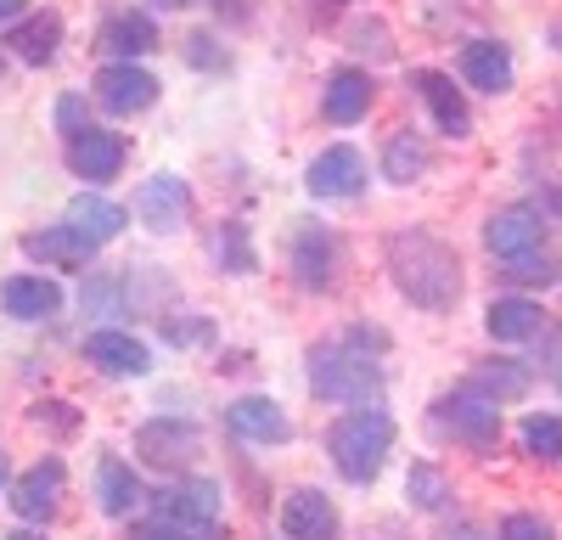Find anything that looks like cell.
I'll list each match as a JSON object with an SVG mask.
<instances>
[{
  "label": "cell",
  "mask_w": 562,
  "mask_h": 540,
  "mask_svg": "<svg viewBox=\"0 0 562 540\" xmlns=\"http://www.w3.org/2000/svg\"><path fill=\"white\" fill-rule=\"evenodd\" d=\"M140 479H135V468H124L119 457H102L97 462V502H102V513L108 518H130L135 507H140Z\"/></svg>",
  "instance_id": "25"
},
{
  "label": "cell",
  "mask_w": 562,
  "mask_h": 540,
  "mask_svg": "<svg viewBox=\"0 0 562 540\" xmlns=\"http://www.w3.org/2000/svg\"><path fill=\"white\" fill-rule=\"evenodd\" d=\"M68 169L79 175V180H90V187H102V180H113L119 169H124V158H130V147H124V135H113V130H79V135H68Z\"/></svg>",
  "instance_id": "10"
},
{
  "label": "cell",
  "mask_w": 562,
  "mask_h": 540,
  "mask_svg": "<svg viewBox=\"0 0 562 540\" xmlns=\"http://www.w3.org/2000/svg\"><path fill=\"white\" fill-rule=\"evenodd\" d=\"M529 383H535V372L518 367V360H495V367L467 372V389H479V394H490V400H501V405H506V400H524Z\"/></svg>",
  "instance_id": "28"
},
{
  "label": "cell",
  "mask_w": 562,
  "mask_h": 540,
  "mask_svg": "<svg viewBox=\"0 0 562 540\" xmlns=\"http://www.w3.org/2000/svg\"><path fill=\"white\" fill-rule=\"evenodd\" d=\"M0 310H7L12 322H45V315L63 310V288L45 282V277H7V288H0Z\"/></svg>",
  "instance_id": "23"
},
{
  "label": "cell",
  "mask_w": 562,
  "mask_h": 540,
  "mask_svg": "<svg viewBox=\"0 0 562 540\" xmlns=\"http://www.w3.org/2000/svg\"><path fill=\"white\" fill-rule=\"evenodd\" d=\"M434 428L439 434H450V439H461L467 450H495L501 445V400H490V394H479V389H456V394H445V400H434Z\"/></svg>",
  "instance_id": "4"
},
{
  "label": "cell",
  "mask_w": 562,
  "mask_h": 540,
  "mask_svg": "<svg viewBox=\"0 0 562 540\" xmlns=\"http://www.w3.org/2000/svg\"><path fill=\"white\" fill-rule=\"evenodd\" d=\"M484 248H490L495 259H518V254L546 248V214H540L535 203H512V209L490 214V225H484Z\"/></svg>",
  "instance_id": "9"
},
{
  "label": "cell",
  "mask_w": 562,
  "mask_h": 540,
  "mask_svg": "<svg viewBox=\"0 0 562 540\" xmlns=\"http://www.w3.org/2000/svg\"><path fill=\"white\" fill-rule=\"evenodd\" d=\"M450 540H484V535H473V529H461V535H450Z\"/></svg>",
  "instance_id": "42"
},
{
  "label": "cell",
  "mask_w": 562,
  "mask_h": 540,
  "mask_svg": "<svg viewBox=\"0 0 562 540\" xmlns=\"http://www.w3.org/2000/svg\"><path fill=\"white\" fill-rule=\"evenodd\" d=\"M198 445H203L198 423H180V417H158V423L135 428V457L147 468H164V473H180L198 457Z\"/></svg>",
  "instance_id": "6"
},
{
  "label": "cell",
  "mask_w": 562,
  "mask_h": 540,
  "mask_svg": "<svg viewBox=\"0 0 562 540\" xmlns=\"http://www.w3.org/2000/svg\"><path fill=\"white\" fill-rule=\"evenodd\" d=\"M411 85H416V97L428 102L434 124L450 135V142H461V135H473V113H467V97L450 85V74H439V68H416V74H411Z\"/></svg>",
  "instance_id": "16"
},
{
  "label": "cell",
  "mask_w": 562,
  "mask_h": 540,
  "mask_svg": "<svg viewBox=\"0 0 562 540\" xmlns=\"http://www.w3.org/2000/svg\"><path fill=\"white\" fill-rule=\"evenodd\" d=\"M557 45H562V29H557Z\"/></svg>",
  "instance_id": "45"
},
{
  "label": "cell",
  "mask_w": 562,
  "mask_h": 540,
  "mask_svg": "<svg viewBox=\"0 0 562 540\" xmlns=\"http://www.w3.org/2000/svg\"><path fill=\"white\" fill-rule=\"evenodd\" d=\"M7 540H45V535H29V529H18V535H7Z\"/></svg>",
  "instance_id": "41"
},
{
  "label": "cell",
  "mask_w": 562,
  "mask_h": 540,
  "mask_svg": "<svg viewBox=\"0 0 562 540\" xmlns=\"http://www.w3.org/2000/svg\"><path fill=\"white\" fill-rule=\"evenodd\" d=\"M214 259H220V270H231V277H254V270H259V254H254V237H248L243 220H225L220 225Z\"/></svg>",
  "instance_id": "29"
},
{
  "label": "cell",
  "mask_w": 562,
  "mask_h": 540,
  "mask_svg": "<svg viewBox=\"0 0 562 540\" xmlns=\"http://www.w3.org/2000/svg\"><path fill=\"white\" fill-rule=\"evenodd\" d=\"M371 102H378V85H371V74L338 68L333 79H326L321 113H326V124H360V119L371 113Z\"/></svg>",
  "instance_id": "18"
},
{
  "label": "cell",
  "mask_w": 562,
  "mask_h": 540,
  "mask_svg": "<svg viewBox=\"0 0 562 540\" xmlns=\"http://www.w3.org/2000/svg\"><path fill=\"white\" fill-rule=\"evenodd\" d=\"M68 225H79V232L90 237V243H97V248H108L119 232H124V209L119 203H108V198H97V192H79L74 203H68V214H63Z\"/></svg>",
  "instance_id": "26"
},
{
  "label": "cell",
  "mask_w": 562,
  "mask_h": 540,
  "mask_svg": "<svg viewBox=\"0 0 562 540\" xmlns=\"http://www.w3.org/2000/svg\"><path fill=\"white\" fill-rule=\"evenodd\" d=\"M371 333V327H366ZM366 333H349V338H333V344H321L310 349V389L321 400H333V405H378L383 394V344H366Z\"/></svg>",
  "instance_id": "2"
},
{
  "label": "cell",
  "mask_w": 562,
  "mask_h": 540,
  "mask_svg": "<svg viewBox=\"0 0 562 540\" xmlns=\"http://www.w3.org/2000/svg\"><path fill=\"white\" fill-rule=\"evenodd\" d=\"M389 450H394V417L383 412V405H349V412L326 428V457H333V468L349 484L378 479Z\"/></svg>",
  "instance_id": "3"
},
{
  "label": "cell",
  "mask_w": 562,
  "mask_h": 540,
  "mask_svg": "<svg viewBox=\"0 0 562 540\" xmlns=\"http://www.w3.org/2000/svg\"><path fill=\"white\" fill-rule=\"evenodd\" d=\"M557 394H562V367H557Z\"/></svg>",
  "instance_id": "43"
},
{
  "label": "cell",
  "mask_w": 562,
  "mask_h": 540,
  "mask_svg": "<svg viewBox=\"0 0 562 540\" xmlns=\"http://www.w3.org/2000/svg\"><path fill=\"white\" fill-rule=\"evenodd\" d=\"M288 270L304 293H333L338 288V237L321 220H293L288 237Z\"/></svg>",
  "instance_id": "5"
},
{
  "label": "cell",
  "mask_w": 562,
  "mask_h": 540,
  "mask_svg": "<svg viewBox=\"0 0 562 540\" xmlns=\"http://www.w3.org/2000/svg\"><path fill=\"white\" fill-rule=\"evenodd\" d=\"M0 74H7V63H0Z\"/></svg>",
  "instance_id": "46"
},
{
  "label": "cell",
  "mask_w": 562,
  "mask_h": 540,
  "mask_svg": "<svg viewBox=\"0 0 562 540\" xmlns=\"http://www.w3.org/2000/svg\"><path fill=\"white\" fill-rule=\"evenodd\" d=\"M124 299H130V277H90L85 293H79L85 315H119Z\"/></svg>",
  "instance_id": "32"
},
{
  "label": "cell",
  "mask_w": 562,
  "mask_h": 540,
  "mask_svg": "<svg viewBox=\"0 0 562 540\" xmlns=\"http://www.w3.org/2000/svg\"><path fill=\"white\" fill-rule=\"evenodd\" d=\"M57 124H63V135H79V130H90V119H85V102H79V97H63V102H57Z\"/></svg>",
  "instance_id": "36"
},
{
  "label": "cell",
  "mask_w": 562,
  "mask_h": 540,
  "mask_svg": "<svg viewBox=\"0 0 562 540\" xmlns=\"http://www.w3.org/2000/svg\"><path fill=\"white\" fill-rule=\"evenodd\" d=\"M169 7H186V0H169Z\"/></svg>",
  "instance_id": "44"
},
{
  "label": "cell",
  "mask_w": 562,
  "mask_h": 540,
  "mask_svg": "<svg viewBox=\"0 0 562 540\" xmlns=\"http://www.w3.org/2000/svg\"><path fill=\"white\" fill-rule=\"evenodd\" d=\"M461 74L473 90H484V97H501V90H512V52L501 40H467L461 45Z\"/></svg>",
  "instance_id": "19"
},
{
  "label": "cell",
  "mask_w": 562,
  "mask_h": 540,
  "mask_svg": "<svg viewBox=\"0 0 562 540\" xmlns=\"http://www.w3.org/2000/svg\"><path fill=\"white\" fill-rule=\"evenodd\" d=\"M97 45H102V52H108L113 63H135V57L158 52V23H153L147 12H119V18H108V23H102Z\"/></svg>",
  "instance_id": "22"
},
{
  "label": "cell",
  "mask_w": 562,
  "mask_h": 540,
  "mask_svg": "<svg viewBox=\"0 0 562 540\" xmlns=\"http://www.w3.org/2000/svg\"><path fill=\"white\" fill-rule=\"evenodd\" d=\"M7 45H12V57L29 63V68H45L57 57V45H63V18L57 12H29L7 29Z\"/></svg>",
  "instance_id": "21"
},
{
  "label": "cell",
  "mask_w": 562,
  "mask_h": 540,
  "mask_svg": "<svg viewBox=\"0 0 562 540\" xmlns=\"http://www.w3.org/2000/svg\"><path fill=\"white\" fill-rule=\"evenodd\" d=\"M501 540H557V529L540 513H512L501 518Z\"/></svg>",
  "instance_id": "34"
},
{
  "label": "cell",
  "mask_w": 562,
  "mask_h": 540,
  "mask_svg": "<svg viewBox=\"0 0 562 540\" xmlns=\"http://www.w3.org/2000/svg\"><path fill=\"white\" fill-rule=\"evenodd\" d=\"M63 484H68V468H63L57 457L34 462V468L12 484V513H18L23 524H45V518H57V507H63Z\"/></svg>",
  "instance_id": "11"
},
{
  "label": "cell",
  "mask_w": 562,
  "mask_h": 540,
  "mask_svg": "<svg viewBox=\"0 0 562 540\" xmlns=\"http://www.w3.org/2000/svg\"><path fill=\"white\" fill-rule=\"evenodd\" d=\"M383 259H389V282L405 293V304L450 310L461 299V259L434 232H394L383 243Z\"/></svg>",
  "instance_id": "1"
},
{
  "label": "cell",
  "mask_w": 562,
  "mask_h": 540,
  "mask_svg": "<svg viewBox=\"0 0 562 540\" xmlns=\"http://www.w3.org/2000/svg\"><path fill=\"white\" fill-rule=\"evenodd\" d=\"M405 495H411L422 513H439V507L450 502V479H445L434 462H416V468L405 473Z\"/></svg>",
  "instance_id": "31"
},
{
  "label": "cell",
  "mask_w": 562,
  "mask_h": 540,
  "mask_svg": "<svg viewBox=\"0 0 562 540\" xmlns=\"http://www.w3.org/2000/svg\"><path fill=\"white\" fill-rule=\"evenodd\" d=\"M135 214H140V225H147V232L169 237V232H180V225H186V214H192V187H186L180 175H169V169L153 175V180H140Z\"/></svg>",
  "instance_id": "7"
},
{
  "label": "cell",
  "mask_w": 562,
  "mask_h": 540,
  "mask_svg": "<svg viewBox=\"0 0 562 540\" xmlns=\"http://www.w3.org/2000/svg\"><path fill=\"white\" fill-rule=\"evenodd\" d=\"M524 450L540 462H557L562 457V417H524Z\"/></svg>",
  "instance_id": "33"
},
{
  "label": "cell",
  "mask_w": 562,
  "mask_h": 540,
  "mask_svg": "<svg viewBox=\"0 0 562 540\" xmlns=\"http://www.w3.org/2000/svg\"><path fill=\"white\" fill-rule=\"evenodd\" d=\"M158 518L186 524V529H214L220 524V484L214 479H180L164 495H153Z\"/></svg>",
  "instance_id": "12"
},
{
  "label": "cell",
  "mask_w": 562,
  "mask_h": 540,
  "mask_svg": "<svg viewBox=\"0 0 562 540\" xmlns=\"http://www.w3.org/2000/svg\"><path fill=\"white\" fill-rule=\"evenodd\" d=\"M484 327L495 344H524V338H540L546 333V315L535 299H495L484 310Z\"/></svg>",
  "instance_id": "24"
},
{
  "label": "cell",
  "mask_w": 562,
  "mask_h": 540,
  "mask_svg": "<svg viewBox=\"0 0 562 540\" xmlns=\"http://www.w3.org/2000/svg\"><path fill=\"white\" fill-rule=\"evenodd\" d=\"M304 187H310V198H321V203L360 198V192H366V158H360L355 147H326V153L310 158Z\"/></svg>",
  "instance_id": "8"
},
{
  "label": "cell",
  "mask_w": 562,
  "mask_h": 540,
  "mask_svg": "<svg viewBox=\"0 0 562 540\" xmlns=\"http://www.w3.org/2000/svg\"><path fill=\"white\" fill-rule=\"evenodd\" d=\"M130 540H220V529H186V524H169V518H153L140 524Z\"/></svg>",
  "instance_id": "35"
},
{
  "label": "cell",
  "mask_w": 562,
  "mask_h": 540,
  "mask_svg": "<svg viewBox=\"0 0 562 540\" xmlns=\"http://www.w3.org/2000/svg\"><path fill=\"white\" fill-rule=\"evenodd\" d=\"M281 529H288V540H338V507L333 495L304 484L293 490L288 502H281Z\"/></svg>",
  "instance_id": "15"
},
{
  "label": "cell",
  "mask_w": 562,
  "mask_h": 540,
  "mask_svg": "<svg viewBox=\"0 0 562 540\" xmlns=\"http://www.w3.org/2000/svg\"><path fill=\"white\" fill-rule=\"evenodd\" d=\"M57 405H63V400H45L40 412H34V423H57V428L68 434V428H74V412H57Z\"/></svg>",
  "instance_id": "38"
},
{
  "label": "cell",
  "mask_w": 562,
  "mask_h": 540,
  "mask_svg": "<svg viewBox=\"0 0 562 540\" xmlns=\"http://www.w3.org/2000/svg\"><path fill=\"white\" fill-rule=\"evenodd\" d=\"M209 45H214L209 34H192V40H186V57H192L198 68H225V57H220V52H209Z\"/></svg>",
  "instance_id": "37"
},
{
  "label": "cell",
  "mask_w": 562,
  "mask_h": 540,
  "mask_svg": "<svg viewBox=\"0 0 562 540\" xmlns=\"http://www.w3.org/2000/svg\"><path fill=\"white\" fill-rule=\"evenodd\" d=\"M97 102H102L108 113H119V119L147 113V108L158 102V79H153L147 68H135V63H108V68L97 74Z\"/></svg>",
  "instance_id": "13"
},
{
  "label": "cell",
  "mask_w": 562,
  "mask_h": 540,
  "mask_svg": "<svg viewBox=\"0 0 562 540\" xmlns=\"http://www.w3.org/2000/svg\"><path fill=\"white\" fill-rule=\"evenodd\" d=\"M501 282H512V288H557L562 265L546 248H535V254H518V259H501Z\"/></svg>",
  "instance_id": "30"
},
{
  "label": "cell",
  "mask_w": 562,
  "mask_h": 540,
  "mask_svg": "<svg viewBox=\"0 0 562 540\" xmlns=\"http://www.w3.org/2000/svg\"><path fill=\"white\" fill-rule=\"evenodd\" d=\"M85 360L108 378H147L153 372V349L140 344L135 333H119V327H102L85 338Z\"/></svg>",
  "instance_id": "14"
},
{
  "label": "cell",
  "mask_w": 562,
  "mask_h": 540,
  "mask_svg": "<svg viewBox=\"0 0 562 540\" xmlns=\"http://www.w3.org/2000/svg\"><path fill=\"white\" fill-rule=\"evenodd\" d=\"M23 254L29 259H45V265H57V270H79L90 265V254H97V243H90L79 225H45V232H29L23 237Z\"/></svg>",
  "instance_id": "20"
},
{
  "label": "cell",
  "mask_w": 562,
  "mask_h": 540,
  "mask_svg": "<svg viewBox=\"0 0 562 540\" xmlns=\"http://www.w3.org/2000/svg\"><path fill=\"white\" fill-rule=\"evenodd\" d=\"M18 18H29V0H0V29H12Z\"/></svg>",
  "instance_id": "39"
},
{
  "label": "cell",
  "mask_w": 562,
  "mask_h": 540,
  "mask_svg": "<svg viewBox=\"0 0 562 540\" xmlns=\"http://www.w3.org/2000/svg\"><path fill=\"white\" fill-rule=\"evenodd\" d=\"M225 423H231V434H237V439H254V445H288L293 439L288 412H281L276 400H265V394H243L225 412Z\"/></svg>",
  "instance_id": "17"
},
{
  "label": "cell",
  "mask_w": 562,
  "mask_h": 540,
  "mask_svg": "<svg viewBox=\"0 0 562 540\" xmlns=\"http://www.w3.org/2000/svg\"><path fill=\"white\" fill-rule=\"evenodd\" d=\"M428 164H434V153H428V142H422L416 130H394V135H389L383 175L394 180V187H411V180H422V175H428Z\"/></svg>",
  "instance_id": "27"
},
{
  "label": "cell",
  "mask_w": 562,
  "mask_h": 540,
  "mask_svg": "<svg viewBox=\"0 0 562 540\" xmlns=\"http://www.w3.org/2000/svg\"><path fill=\"white\" fill-rule=\"evenodd\" d=\"M7 479H12V462H7V450H0V490H7Z\"/></svg>",
  "instance_id": "40"
}]
</instances>
